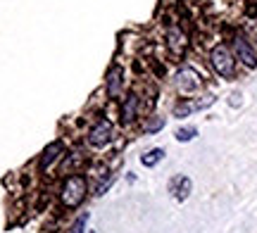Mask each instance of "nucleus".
<instances>
[{
  "label": "nucleus",
  "instance_id": "obj_2",
  "mask_svg": "<svg viewBox=\"0 0 257 233\" xmlns=\"http://www.w3.org/2000/svg\"><path fill=\"white\" fill-rule=\"evenodd\" d=\"M86 193H88V183H86V176H81V174H74V176H69L67 181H64L62 186V193H60V197H62V205L64 207H79L86 200Z\"/></svg>",
  "mask_w": 257,
  "mask_h": 233
},
{
  "label": "nucleus",
  "instance_id": "obj_14",
  "mask_svg": "<svg viewBox=\"0 0 257 233\" xmlns=\"http://www.w3.org/2000/svg\"><path fill=\"white\" fill-rule=\"evenodd\" d=\"M86 224H88V214H81L72 224V231H69V233H83V231H86Z\"/></svg>",
  "mask_w": 257,
  "mask_h": 233
},
{
  "label": "nucleus",
  "instance_id": "obj_9",
  "mask_svg": "<svg viewBox=\"0 0 257 233\" xmlns=\"http://www.w3.org/2000/svg\"><path fill=\"white\" fill-rule=\"evenodd\" d=\"M136 112H138V95L131 93L124 100V107H121V119H124V124H131V121L136 119Z\"/></svg>",
  "mask_w": 257,
  "mask_h": 233
},
{
  "label": "nucleus",
  "instance_id": "obj_6",
  "mask_svg": "<svg viewBox=\"0 0 257 233\" xmlns=\"http://www.w3.org/2000/svg\"><path fill=\"white\" fill-rule=\"evenodd\" d=\"M62 155H64V143H62V140H53V143H50V145L41 152V162H38L41 171H48V169L53 167V164H55Z\"/></svg>",
  "mask_w": 257,
  "mask_h": 233
},
{
  "label": "nucleus",
  "instance_id": "obj_7",
  "mask_svg": "<svg viewBox=\"0 0 257 233\" xmlns=\"http://www.w3.org/2000/svg\"><path fill=\"white\" fill-rule=\"evenodd\" d=\"M121 86H124V69L119 65H112L107 72V95L110 98H119Z\"/></svg>",
  "mask_w": 257,
  "mask_h": 233
},
{
  "label": "nucleus",
  "instance_id": "obj_10",
  "mask_svg": "<svg viewBox=\"0 0 257 233\" xmlns=\"http://www.w3.org/2000/svg\"><path fill=\"white\" fill-rule=\"evenodd\" d=\"M191 188H193V183H191V178H188V176H179L174 183H172V190L176 193V197H179V200H186V197H188V193H191Z\"/></svg>",
  "mask_w": 257,
  "mask_h": 233
},
{
  "label": "nucleus",
  "instance_id": "obj_1",
  "mask_svg": "<svg viewBox=\"0 0 257 233\" xmlns=\"http://www.w3.org/2000/svg\"><path fill=\"white\" fill-rule=\"evenodd\" d=\"M210 65L219 76L231 79L233 72H236V55H233V50H231L229 46L217 43V46L210 50Z\"/></svg>",
  "mask_w": 257,
  "mask_h": 233
},
{
  "label": "nucleus",
  "instance_id": "obj_5",
  "mask_svg": "<svg viewBox=\"0 0 257 233\" xmlns=\"http://www.w3.org/2000/svg\"><path fill=\"white\" fill-rule=\"evenodd\" d=\"M231 48H233V55H236V60H240V62H243L245 67H250V69H255V67H257V50L250 46L248 38H245V36H233Z\"/></svg>",
  "mask_w": 257,
  "mask_h": 233
},
{
  "label": "nucleus",
  "instance_id": "obj_12",
  "mask_svg": "<svg viewBox=\"0 0 257 233\" xmlns=\"http://www.w3.org/2000/svg\"><path fill=\"white\" fill-rule=\"evenodd\" d=\"M165 129V117H148L146 121V133L148 136H153V133H157V131Z\"/></svg>",
  "mask_w": 257,
  "mask_h": 233
},
{
  "label": "nucleus",
  "instance_id": "obj_3",
  "mask_svg": "<svg viewBox=\"0 0 257 233\" xmlns=\"http://www.w3.org/2000/svg\"><path fill=\"white\" fill-rule=\"evenodd\" d=\"M174 84H176V88H179L181 95H191V93H195V91H200L202 79L193 67H181L174 76Z\"/></svg>",
  "mask_w": 257,
  "mask_h": 233
},
{
  "label": "nucleus",
  "instance_id": "obj_13",
  "mask_svg": "<svg viewBox=\"0 0 257 233\" xmlns=\"http://www.w3.org/2000/svg\"><path fill=\"white\" fill-rule=\"evenodd\" d=\"M195 136H198V129H195V126H184V129L176 131V140H179V143H188V140H193Z\"/></svg>",
  "mask_w": 257,
  "mask_h": 233
},
{
  "label": "nucleus",
  "instance_id": "obj_15",
  "mask_svg": "<svg viewBox=\"0 0 257 233\" xmlns=\"http://www.w3.org/2000/svg\"><path fill=\"white\" fill-rule=\"evenodd\" d=\"M91 233H95V231H91Z\"/></svg>",
  "mask_w": 257,
  "mask_h": 233
},
{
  "label": "nucleus",
  "instance_id": "obj_8",
  "mask_svg": "<svg viewBox=\"0 0 257 233\" xmlns=\"http://www.w3.org/2000/svg\"><path fill=\"white\" fill-rule=\"evenodd\" d=\"M167 46H169V50L174 55H181L186 50V46H188V38H186V34L181 29L174 27V29H169V34H167Z\"/></svg>",
  "mask_w": 257,
  "mask_h": 233
},
{
  "label": "nucleus",
  "instance_id": "obj_11",
  "mask_svg": "<svg viewBox=\"0 0 257 233\" xmlns=\"http://www.w3.org/2000/svg\"><path fill=\"white\" fill-rule=\"evenodd\" d=\"M162 157H165V150L153 148V150H148L146 155H141V164H146V167H155V164L162 162Z\"/></svg>",
  "mask_w": 257,
  "mask_h": 233
},
{
  "label": "nucleus",
  "instance_id": "obj_4",
  "mask_svg": "<svg viewBox=\"0 0 257 233\" xmlns=\"http://www.w3.org/2000/svg\"><path fill=\"white\" fill-rule=\"evenodd\" d=\"M112 133H114V126H112V121L98 119V121H95V124L91 126V131H88L86 140H88V145H91V148H105V145H110Z\"/></svg>",
  "mask_w": 257,
  "mask_h": 233
}]
</instances>
